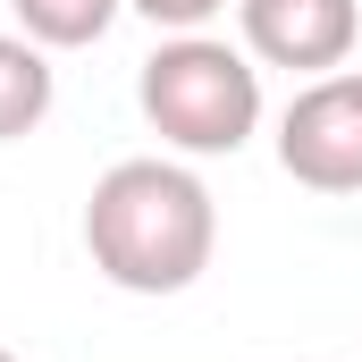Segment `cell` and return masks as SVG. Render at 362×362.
Wrapping results in <instances>:
<instances>
[{
  "instance_id": "ba28073f",
  "label": "cell",
  "mask_w": 362,
  "mask_h": 362,
  "mask_svg": "<svg viewBox=\"0 0 362 362\" xmlns=\"http://www.w3.org/2000/svg\"><path fill=\"white\" fill-rule=\"evenodd\" d=\"M0 362H17V354H8V346H0Z\"/></svg>"
},
{
  "instance_id": "52a82bcc",
  "label": "cell",
  "mask_w": 362,
  "mask_h": 362,
  "mask_svg": "<svg viewBox=\"0 0 362 362\" xmlns=\"http://www.w3.org/2000/svg\"><path fill=\"white\" fill-rule=\"evenodd\" d=\"M127 8H135V17H152L160 34H202L228 0H127Z\"/></svg>"
},
{
  "instance_id": "6da1fadb",
  "label": "cell",
  "mask_w": 362,
  "mask_h": 362,
  "mask_svg": "<svg viewBox=\"0 0 362 362\" xmlns=\"http://www.w3.org/2000/svg\"><path fill=\"white\" fill-rule=\"evenodd\" d=\"M219 202L185 160H118L85 194V253L118 295H185L211 270Z\"/></svg>"
},
{
  "instance_id": "3957f363",
  "label": "cell",
  "mask_w": 362,
  "mask_h": 362,
  "mask_svg": "<svg viewBox=\"0 0 362 362\" xmlns=\"http://www.w3.org/2000/svg\"><path fill=\"white\" fill-rule=\"evenodd\" d=\"M278 169L312 194H362V68H329L286 101Z\"/></svg>"
},
{
  "instance_id": "277c9868",
  "label": "cell",
  "mask_w": 362,
  "mask_h": 362,
  "mask_svg": "<svg viewBox=\"0 0 362 362\" xmlns=\"http://www.w3.org/2000/svg\"><path fill=\"white\" fill-rule=\"evenodd\" d=\"M236 34H245L253 68L329 76L362 42V0H236Z\"/></svg>"
},
{
  "instance_id": "5b68a950",
  "label": "cell",
  "mask_w": 362,
  "mask_h": 362,
  "mask_svg": "<svg viewBox=\"0 0 362 362\" xmlns=\"http://www.w3.org/2000/svg\"><path fill=\"white\" fill-rule=\"evenodd\" d=\"M59 101V76H51V51L25 42V34H0V144H25Z\"/></svg>"
},
{
  "instance_id": "8992f818",
  "label": "cell",
  "mask_w": 362,
  "mask_h": 362,
  "mask_svg": "<svg viewBox=\"0 0 362 362\" xmlns=\"http://www.w3.org/2000/svg\"><path fill=\"white\" fill-rule=\"evenodd\" d=\"M8 8H17V34H25V42H42V51H85V42H101V34L118 25L127 0H8Z\"/></svg>"
},
{
  "instance_id": "7a4b0ae2",
  "label": "cell",
  "mask_w": 362,
  "mask_h": 362,
  "mask_svg": "<svg viewBox=\"0 0 362 362\" xmlns=\"http://www.w3.org/2000/svg\"><path fill=\"white\" fill-rule=\"evenodd\" d=\"M135 101L169 152L219 160V152H245L262 127V68H253V51H236L219 34H169L144 59Z\"/></svg>"
}]
</instances>
